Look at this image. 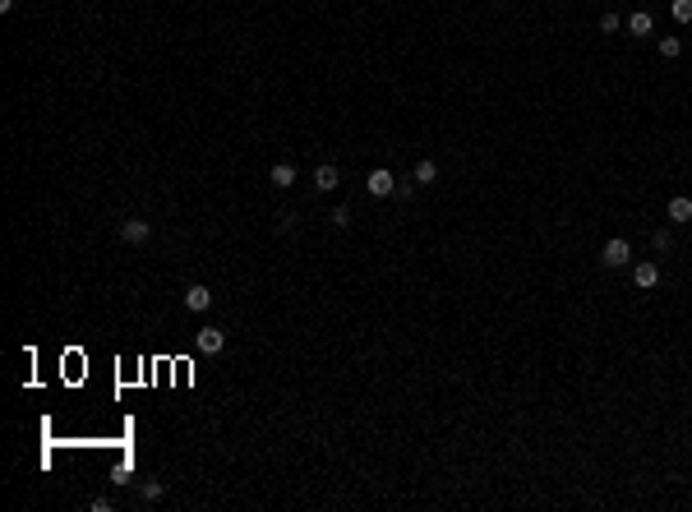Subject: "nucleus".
<instances>
[{"mask_svg":"<svg viewBox=\"0 0 692 512\" xmlns=\"http://www.w3.org/2000/svg\"><path fill=\"white\" fill-rule=\"evenodd\" d=\"M628 259H632V245L623 235H618V240H605V249H600V264L605 268H623Z\"/></svg>","mask_w":692,"mask_h":512,"instance_id":"1","label":"nucleus"},{"mask_svg":"<svg viewBox=\"0 0 692 512\" xmlns=\"http://www.w3.org/2000/svg\"><path fill=\"white\" fill-rule=\"evenodd\" d=\"M365 189H369V194H374V199H388V194L397 189V175H392V171H388V167H379V171H369Z\"/></svg>","mask_w":692,"mask_h":512,"instance_id":"2","label":"nucleus"},{"mask_svg":"<svg viewBox=\"0 0 692 512\" xmlns=\"http://www.w3.org/2000/svg\"><path fill=\"white\" fill-rule=\"evenodd\" d=\"M194 346H199L203 356H222V346H227V332H222V328H199Z\"/></svg>","mask_w":692,"mask_h":512,"instance_id":"3","label":"nucleus"},{"mask_svg":"<svg viewBox=\"0 0 692 512\" xmlns=\"http://www.w3.org/2000/svg\"><path fill=\"white\" fill-rule=\"evenodd\" d=\"M632 281H637V291H656V286H660V264H651V259L637 264L632 268Z\"/></svg>","mask_w":692,"mask_h":512,"instance_id":"4","label":"nucleus"},{"mask_svg":"<svg viewBox=\"0 0 692 512\" xmlns=\"http://www.w3.org/2000/svg\"><path fill=\"white\" fill-rule=\"evenodd\" d=\"M314 185H319L323 194H333V189L342 185V171L333 167V162H319V167H314Z\"/></svg>","mask_w":692,"mask_h":512,"instance_id":"5","label":"nucleus"},{"mask_svg":"<svg viewBox=\"0 0 692 512\" xmlns=\"http://www.w3.org/2000/svg\"><path fill=\"white\" fill-rule=\"evenodd\" d=\"M185 305H189L194 314H203L208 305H213V291H208L203 281H194V286H185Z\"/></svg>","mask_w":692,"mask_h":512,"instance_id":"6","label":"nucleus"},{"mask_svg":"<svg viewBox=\"0 0 692 512\" xmlns=\"http://www.w3.org/2000/svg\"><path fill=\"white\" fill-rule=\"evenodd\" d=\"M148 235H153V226H148V222H138V217L120 222V240H129V245H143Z\"/></svg>","mask_w":692,"mask_h":512,"instance_id":"7","label":"nucleus"},{"mask_svg":"<svg viewBox=\"0 0 692 512\" xmlns=\"http://www.w3.org/2000/svg\"><path fill=\"white\" fill-rule=\"evenodd\" d=\"M628 32L632 37H651V32H656V19L646 14V10H637V14H628Z\"/></svg>","mask_w":692,"mask_h":512,"instance_id":"8","label":"nucleus"},{"mask_svg":"<svg viewBox=\"0 0 692 512\" xmlns=\"http://www.w3.org/2000/svg\"><path fill=\"white\" fill-rule=\"evenodd\" d=\"M268 180H273L277 189H286V185H295V167H291V162H277V167L268 171Z\"/></svg>","mask_w":692,"mask_h":512,"instance_id":"9","label":"nucleus"},{"mask_svg":"<svg viewBox=\"0 0 692 512\" xmlns=\"http://www.w3.org/2000/svg\"><path fill=\"white\" fill-rule=\"evenodd\" d=\"M669 222H692V199H688V194L669 199Z\"/></svg>","mask_w":692,"mask_h":512,"instance_id":"10","label":"nucleus"},{"mask_svg":"<svg viewBox=\"0 0 692 512\" xmlns=\"http://www.w3.org/2000/svg\"><path fill=\"white\" fill-rule=\"evenodd\" d=\"M434 180H439V167H434L430 157H425V162H415V185H434Z\"/></svg>","mask_w":692,"mask_h":512,"instance_id":"11","label":"nucleus"},{"mask_svg":"<svg viewBox=\"0 0 692 512\" xmlns=\"http://www.w3.org/2000/svg\"><path fill=\"white\" fill-rule=\"evenodd\" d=\"M328 222H333L337 231H346V226H351V208H346V203H337V208L328 213Z\"/></svg>","mask_w":692,"mask_h":512,"instance_id":"12","label":"nucleus"},{"mask_svg":"<svg viewBox=\"0 0 692 512\" xmlns=\"http://www.w3.org/2000/svg\"><path fill=\"white\" fill-rule=\"evenodd\" d=\"M669 14H674L678 23H692V0H674V5H669Z\"/></svg>","mask_w":692,"mask_h":512,"instance_id":"13","label":"nucleus"},{"mask_svg":"<svg viewBox=\"0 0 692 512\" xmlns=\"http://www.w3.org/2000/svg\"><path fill=\"white\" fill-rule=\"evenodd\" d=\"M678 51H683V42H678V37H660V56H664V61H674Z\"/></svg>","mask_w":692,"mask_h":512,"instance_id":"14","label":"nucleus"},{"mask_svg":"<svg viewBox=\"0 0 692 512\" xmlns=\"http://www.w3.org/2000/svg\"><path fill=\"white\" fill-rule=\"evenodd\" d=\"M669 245H674V235H669V231H651V249H656V254H664Z\"/></svg>","mask_w":692,"mask_h":512,"instance_id":"15","label":"nucleus"},{"mask_svg":"<svg viewBox=\"0 0 692 512\" xmlns=\"http://www.w3.org/2000/svg\"><path fill=\"white\" fill-rule=\"evenodd\" d=\"M162 494H167V484H157V480H148V484H143V498H148V503H157Z\"/></svg>","mask_w":692,"mask_h":512,"instance_id":"16","label":"nucleus"},{"mask_svg":"<svg viewBox=\"0 0 692 512\" xmlns=\"http://www.w3.org/2000/svg\"><path fill=\"white\" fill-rule=\"evenodd\" d=\"M600 32H618V14L609 10V14H600Z\"/></svg>","mask_w":692,"mask_h":512,"instance_id":"17","label":"nucleus"},{"mask_svg":"<svg viewBox=\"0 0 692 512\" xmlns=\"http://www.w3.org/2000/svg\"><path fill=\"white\" fill-rule=\"evenodd\" d=\"M392 194H397V199H411V194H415V180H397V189H392Z\"/></svg>","mask_w":692,"mask_h":512,"instance_id":"18","label":"nucleus"}]
</instances>
